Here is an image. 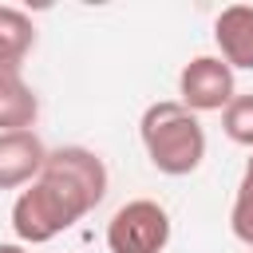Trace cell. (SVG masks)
I'll use <instances>...</instances> for the list:
<instances>
[{
    "label": "cell",
    "mask_w": 253,
    "mask_h": 253,
    "mask_svg": "<svg viewBox=\"0 0 253 253\" xmlns=\"http://www.w3.org/2000/svg\"><path fill=\"white\" fill-rule=\"evenodd\" d=\"M138 138H142L150 166L158 174H170V178L194 174L206 158V126L178 99L150 103L138 119Z\"/></svg>",
    "instance_id": "2"
},
{
    "label": "cell",
    "mask_w": 253,
    "mask_h": 253,
    "mask_svg": "<svg viewBox=\"0 0 253 253\" xmlns=\"http://www.w3.org/2000/svg\"><path fill=\"white\" fill-rule=\"evenodd\" d=\"M170 245V213L150 202L134 198L115 210L107 221V249L111 253H162Z\"/></svg>",
    "instance_id": "3"
},
{
    "label": "cell",
    "mask_w": 253,
    "mask_h": 253,
    "mask_svg": "<svg viewBox=\"0 0 253 253\" xmlns=\"http://www.w3.org/2000/svg\"><path fill=\"white\" fill-rule=\"evenodd\" d=\"M221 130L229 142L253 150V95H233V103L221 111Z\"/></svg>",
    "instance_id": "10"
},
{
    "label": "cell",
    "mask_w": 253,
    "mask_h": 253,
    "mask_svg": "<svg viewBox=\"0 0 253 253\" xmlns=\"http://www.w3.org/2000/svg\"><path fill=\"white\" fill-rule=\"evenodd\" d=\"M0 253H28L20 241H8V245H0Z\"/></svg>",
    "instance_id": "11"
},
{
    "label": "cell",
    "mask_w": 253,
    "mask_h": 253,
    "mask_svg": "<svg viewBox=\"0 0 253 253\" xmlns=\"http://www.w3.org/2000/svg\"><path fill=\"white\" fill-rule=\"evenodd\" d=\"M32 47H36L32 16L12 8V4H0V79L4 75H20Z\"/></svg>",
    "instance_id": "7"
},
{
    "label": "cell",
    "mask_w": 253,
    "mask_h": 253,
    "mask_svg": "<svg viewBox=\"0 0 253 253\" xmlns=\"http://www.w3.org/2000/svg\"><path fill=\"white\" fill-rule=\"evenodd\" d=\"M229 229L241 245L253 249V154L241 170V182H237V194H233V210H229Z\"/></svg>",
    "instance_id": "9"
},
{
    "label": "cell",
    "mask_w": 253,
    "mask_h": 253,
    "mask_svg": "<svg viewBox=\"0 0 253 253\" xmlns=\"http://www.w3.org/2000/svg\"><path fill=\"white\" fill-rule=\"evenodd\" d=\"M249 253H253V249H249Z\"/></svg>",
    "instance_id": "12"
},
{
    "label": "cell",
    "mask_w": 253,
    "mask_h": 253,
    "mask_svg": "<svg viewBox=\"0 0 253 253\" xmlns=\"http://www.w3.org/2000/svg\"><path fill=\"white\" fill-rule=\"evenodd\" d=\"M47 162V146L36 130H12L0 134V190H20L40 178Z\"/></svg>",
    "instance_id": "5"
},
{
    "label": "cell",
    "mask_w": 253,
    "mask_h": 253,
    "mask_svg": "<svg viewBox=\"0 0 253 253\" xmlns=\"http://www.w3.org/2000/svg\"><path fill=\"white\" fill-rule=\"evenodd\" d=\"M213 43L217 55L229 67L253 71V4H229L213 20Z\"/></svg>",
    "instance_id": "6"
},
{
    "label": "cell",
    "mask_w": 253,
    "mask_h": 253,
    "mask_svg": "<svg viewBox=\"0 0 253 253\" xmlns=\"http://www.w3.org/2000/svg\"><path fill=\"white\" fill-rule=\"evenodd\" d=\"M36 115H40V99L24 83V75H4L0 79V134L32 130Z\"/></svg>",
    "instance_id": "8"
},
{
    "label": "cell",
    "mask_w": 253,
    "mask_h": 253,
    "mask_svg": "<svg viewBox=\"0 0 253 253\" xmlns=\"http://www.w3.org/2000/svg\"><path fill=\"white\" fill-rule=\"evenodd\" d=\"M107 198V162L87 146L47 150L40 178L12 202V229L20 245H43L87 217Z\"/></svg>",
    "instance_id": "1"
},
{
    "label": "cell",
    "mask_w": 253,
    "mask_h": 253,
    "mask_svg": "<svg viewBox=\"0 0 253 253\" xmlns=\"http://www.w3.org/2000/svg\"><path fill=\"white\" fill-rule=\"evenodd\" d=\"M233 67L221 55H194L178 75V103L194 115L225 111L233 103Z\"/></svg>",
    "instance_id": "4"
}]
</instances>
